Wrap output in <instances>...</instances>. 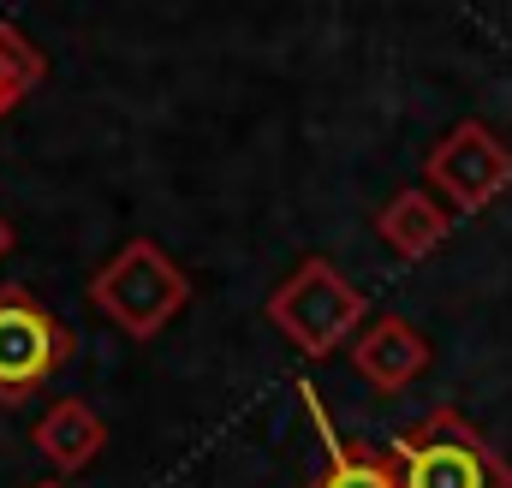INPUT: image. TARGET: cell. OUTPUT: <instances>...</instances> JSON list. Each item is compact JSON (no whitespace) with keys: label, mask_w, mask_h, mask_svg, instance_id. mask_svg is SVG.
I'll list each match as a JSON object with an SVG mask.
<instances>
[{"label":"cell","mask_w":512,"mask_h":488,"mask_svg":"<svg viewBox=\"0 0 512 488\" xmlns=\"http://www.w3.org/2000/svg\"><path fill=\"white\" fill-rule=\"evenodd\" d=\"M399 488H512V459L453 405H435L387 447Z\"/></svg>","instance_id":"6da1fadb"},{"label":"cell","mask_w":512,"mask_h":488,"mask_svg":"<svg viewBox=\"0 0 512 488\" xmlns=\"http://www.w3.org/2000/svg\"><path fill=\"white\" fill-rule=\"evenodd\" d=\"M36 453L54 465V471H84L102 447H108V423L84 405V399H54L42 411V423L30 429Z\"/></svg>","instance_id":"9c48e42d"},{"label":"cell","mask_w":512,"mask_h":488,"mask_svg":"<svg viewBox=\"0 0 512 488\" xmlns=\"http://www.w3.org/2000/svg\"><path fill=\"white\" fill-rule=\"evenodd\" d=\"M376 233H382V244L399 262H423V256H435V250L447 244L453 209H447L435 191L411 185V191H393L382 209H376Z\"/></svg>","instance_id":"ba28073f"},{"label":"cell","mask_w":512,"mask_h":488,"mask_svg":"<svg viewBox=\"0 0 512 488\" xmlns=\"http://www.w3.org/2000/svg\"><path fill=\"white\" fill-rule=\"evenodd\" d=\"M268 328L298 346L304 358H334L346 340H358V328L370 322V298L328 262V256H304L262 304Z\"/></svg>","instance_id":"7a4b0ae2"},{"label":"cell","mask_w":512,"mask_h":488,"mask_svg":"<svg viewBox=\"0 0 512 488\" xmlns=\"http://www.w3.org/2000/svg\"><path fill=\"white\" fill-rule=\"evenodd\" d=\"M30 488H66V483H54V477H42V483H30Z\"/></svg>","instance_id":"7c38bea8"},{"label":"cell","mask_w":512,"mask_h":488,"mask_svg":"<svg viewBox=\"0 0 512 488\" xmlns=\"http://www.w3.org/2000/svg\"><path fill=\"white\" fill-rule=\"evenodd\" d=\"M72 352L78 334L30 286H0V405H24L30 393H42L72 364Z\"/></svg>","instance_id":"277c9868"},{"label":"cell","mask_w":512,"mask_h":488,"mask_svg":"<svg viewBox=\"0 0 512 488\" xmlns=\"http://www.w3.org/2000/svg\"><path fill=\"white\" fill-rule=\"evenodd\" d=\"M90 298L96 310L131 334V340H155L185 304H191V280L185 268L161 250L155 239H126L90 280Z\"/></svg>","instance_id":"3957f363"},{"label":"cell","mask_w":512,"mask_h":488,"mask_svg":"<svg viewBox=\"0 0 512 488\" xmlns=\"http://www.w3.org/2000/svg\"><path fill=\"white\" fill-rule=\"evenodd\" d=\"M42 78H48L42 48H36L18 24H6V18H0V120H6V114H12V108H18Z\"/></svg>","instance_id":"30bf717a"},{"label":"cell","mask_w":512,"mask_h":488,"mask_svg":"<svg viewBox=\"0 0 512 488\" xmlns=\"http://www.w3.org/2000/svg\"><path fill=\"white\" fill-rule=\"evenodd\" d=\"M352 369L376 387V393H399L429 369V340L417 322L405 316H370L352 340Z\"/></svg>","instance_id":"8992f818"},{"label":"cell","mask_w":512,"mask_h":488,"mask_svg":"<svg viewBox=\"0 0 512 488\" xmlns=\"http://www.w3.org/2000/svg\"><path fill=\"white\" fill-rule=\"evenodd\" d=\"M429 191L447 197V209L477 215L512 185V143L483 120H459L423 161Z\"/></svg>","instance_id":"5b68a950"},{"label":"cell","mask_w":512,"mask_h":488,"mask_svg":"<svg viewBox=\"0 0 512 488\" xmlns=\"http://www.w3.org/2000/svg\"><path fill=\"white\" fill-rule=\"evenodd\" d=\"M298 399H304V411H310V423H316V441H322V453H328L322 477H310L304 488H399V471H393V459H387V453L358 447V441H346V435L334 429V417H328V405H322L316 381H304V375H298Z\"/></svg>","instance_id":"52a82bcc"},{"label":"cell","mask_w":512,"mask_h":488,"mask_svg":"<svg viewBox=\"0 0 512 488\" xmlns=\"http://www.w3.org/2000/svg\"><path fill=\"white\" fill-rule=\"evenodd\" d=\"M12 244H18V239H12V221H6V215H0V262H6V256H12Z\"/></svg>","instance_id":"8fae6325"}]
</instances>
